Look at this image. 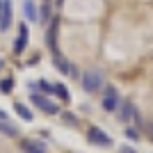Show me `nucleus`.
Wrapping results in <instances>:
<instances>
[{
    "label": "nucleus",
    "mask_w": 153,
    "mask_h": 153,
    "mask_svg": "<svg viewBox=\"0 0 153 153\" xmlns=\"http://www.w3.org/2000/svg\"><path fill=\"white\" fill-rule=\"evenodd\" d=\"M80 87H82L87 94H96V91H101V87H103V73H101V71H96V69L85 71L82 76H80Z\"/></svg>",
    "instance_id": "1"
},
{
    "label": "nucleus",
    "mask_w": 153,
    "mask_h": 153,
    "mask_svg": "<svg viewBox=\"0 0 153 153\" xmlns=\"http://www.w3.org/2000/svg\"><path fill=\"white\" fill-rule=\"evenodd\" d=\"M119 103H121V96H119L117 87L114 85H105V87H103V96H101L103 110H105V112H117Z\"/></svg>",
    "instance_id": "2"
},
{
    "label": "nucleus",
    "mask_w": 153,
    "mask_h": 153,
    "mask_svg": "<svg viewBox=\"0 0 153 153\" xmlns=\"http://www.w3.org/2000/svg\"><path fill=\"white\" fill-rule=\"evenodd\" d=\"M117 112H119V119H121L123 123H130L135 121L137 126H142V119H140V112H137V108H135L130 101H121L119 103V108H117Z\"/></svg>",
    "instance_id": "3"
},
{
    "label": "nucleus",
    "mask_w": 153,
    "mask_h": 153,
    "mask_svg": "<svg viewBox=\"0 0 153 153\" xmlns=\"http://www.w3.org/2000/svg\"><path fill=\"white\" fill-rule=\"evenodd\" d=\"M12 19H14L12 0H0V32H7L12 27Z\"/></svg>",
    "instance_id": "4"
},
{
    "label": "nucleus",
    "mask_w": 153,
    "mask_h": 153,
    "mask_svg": "<svg viewBox=\"0 0 153 153\" xmlns=\"http://www.w3.org/2000/svg\"><path fill=\"white\" fill-rule=\"evenodd\" d=\"M87 140L91 142V144H96V146H112V137H110L108 133H103L101 128H89L87 130Z\"/></svg>",
    "instance_id": "5"
},
{
    "label": "nucleus",
    "mask_w": 153,
    "mask_h": 153,
    "mask_svg": "<svg viewBox=\"0 0 153 153\" xmlns=\"http://www.w3.org/2000/svg\"><path fill=\"white\" fill-rule=\"evenodd\" d=\"M30 101L34 103L39 110L48 112V114H59V108H57V105H55L53 101H48V98H44L41 94H30Z\"/></svg>",
    "instance_id": "6"
},
{
    "label": "nucleus",
    "mask_w": 153,
    "mask_h": 153,
    "mask_svg": "<svg viewBox=\"0 0 153 153\" xmlns=\"http://www.w3.org/2000/svg\"><path fill=\"white\" fill-rule=\"evenodd\" d=\"M27 39H30V32H27V25H25V23H21V25H19V37H16V44H14V53H16V55H21V53L25 51V46H27Z\"/></svg>",
    "instance_id": "7"
},
{
    "label": "nucleus",
    "mask_w": 153,
    "mask_h": 153,
    "mask_svg": "<svg viewBox=\"0 0 153 153\" xmlns=\"http://www.w3.org/2000/svg\"><path fill=\"white\" fill-rule=\"evenodd\" d=\"M53 55H55V59H53V64H55V69L59 71V73H62V76H69V73H76V71H73V66H71L69 62H66V59L62 57V55H59L57 51H53Z\"/></svg>",
    "instance_id": "8"
},
{
    "label": "nucleus",
    "mask_w": 153,
    "mask_h": 153,
    "mask_svg": "<svg viewBox=\"0 0 153 153\" xmlns=\"http://www.w3.org/2000/svg\"><path fill=\"white\" fill-rule=\"evenodd\" d=\"M23 16H25L30 23H37L39 21V9L34 5V0H23Z\"/></svg>",
    "instance_id": "9"
},
{
    "label": "nucleus",
    "mask_w": 153,
    "mask_h": 153,
    "mask_svg": "<svg viewBox=\"0 0 153 153\" xmlns=\"http://www.w3.org/2000/svg\"><path fill=\"white\" fill-rule=\"evenodd\" d=\"M23 151L25 153H48L46 146L37 140H23Z\"/></svg>",
    "instance_id": "10"
},
{
    "label": "nucleus",
    "mask_w": 153,
    "mask_h": 153,
    "mask_svg": "<svg viewBox=\"0 0 153 153\" xmlns=\"http://www.w3.org/2000/svg\"><path fill=\"white\" fill-rule=\"evenodd\" d=\"M14 110H16V114H19L23 121H32V119H34L32 110L27 108V105H23V103H16V105H14Z\"/></svg>",
    "instance_id": "11"
},
{
    "label": "nucleus",
    "mask_w": 153,
    "mask_h": 153,
    "mask_svg": "<svg viewBox=\"0 0 153 153\" xmlns=\"http://www.w3.org/2000/svg\"><path fill=\"white\" fill-rule=\"evenodd\" d=\"M0 135H7V137H16V135H19V128L12 126L9 121H0Z\"/></svg>",
    "instance_id": "12"
},
{
    "label": "nucleus",
    "mask_w": 153,
    "mask_h": 153,
    "mask_svg": "<svg viewBox=\"0 0 153 153\" xmlns=\"http://www.w3.org/2000/svg\"><path fill=\"white\" fill-rule=\"evenodd\" d=\"M53 94H57L59 98H62V101H66L69 103V98H71V94H69V89H66V87H64V85H55V91H53Z\"/></svg>",
    "instance_id": "13"
},
{
    "label": "nucleus",
    "mask_w": 153,
    "mask_h": 153,
    "mask_svg": "<svg viewBox=\"0 0 153 153\" xmlns=\"http://www.w3.org/2000/svg\"><path fill=\"white\" fill-rule=\"evenodd\" d=\"M59 117H62V121L66 123V126H73V128H78V119H76L73 114H71V112H62Z\"/></svg>",
    "instance_id": "14"
},
{
    "label": "nucleus",
    "mask_w": 153,
    "mask_h": 153,
    "mask_svg": "<svg viewBox=\"0 0 153 153\" xmlns=\"http://www.w3.org/2000/svg\"><path fill=\"white\" fill-rule=\"evenodd\" d=\"M12 89H14V80L12 78H2V80H0V91L7 94V91H12Z\"/></svg>",
    "instance_id": "15"
},
{
    "label": "nucleus",
    "mask_w": 153,
    "mask_h": 153,
    "mask_svg": "<svg viewBox=\"0 0 153 153\" xmlns=\"http://www.w3.org/2000/svg\"><path fill=\"white\" fill-rule=\"evenodd\" d=\"M126 137L130 142H140V133H137L135 128H126Z\"/></svg>",
    "instance_id": "16"
},
{
    "label": "nucleus",
    "mask_w": 153,
    "mask_h": 153,
    "mask_svg": "<svg viewBox=\"0 0 153 153\" xmlns=\"http://www.w3.org/2000/svg\"><path fill=\"white\" fill-rule=\"evenodd\" d=\"M39 87H41L44 91H48V94H53V91H55V85H48L46 80H39Z\"/></svg>",
    "instance_id": "17"
},
{
    "label": "nucleus",
    "mask_w": 153,
    "mask_h": 153,
    "mask_svg": "<svg viewBox=\"0 0 153 153\" xmlns=\"http://www.w3.org/2000/svg\"><path fill=\"white\" fill-rule=\"evenodd\" d=\"M119 153H135V149L128 146V144H123V146H119Z\"/></svg>",
    "instance_id": "18"
},
{
    "label": "nucleus",
    "mask_w": 153,
    "mask_h": 153,
    "mask_svg": "<svg viewBox=\"0 0 153 153\" xmlns=\"http://www.w3.org/2000/svg\"><path fill=\"white\" fill-rule=\"evenodd\" d=\"M7 119H9V114H7L5 110H0V121H7Z\"/></svg>",
    "instance_id": "19"
},
{
    "label": "nucleus",
    "mask_w": 153,
    "mask_h": 153,
    "mask_svg": "<svg viewBox=\"0 0 153 153\" xmlns=\"http://www.w3.org/2000/svg\"><path fill=\"white\" fill-rule=\"evenodd\" d=\"M149 133H151V140H153V123H149Z\"/></svg>",
    "instance_id": "20"
},
{
    "label": "nucleus",
    "mask_w": 153,
    "mask_h": 153,
    "mask_svg": "<svg viewBox=\"0 0 153 153\" xmlns=\"http://www.w3.org/2000/svg\"><path fill=\"white\" fill-rule=\"evenodd\" d=\"M0 66H2V59H0Z\"/></svg>",
    "instance_id": "21"
}]
</instances>
